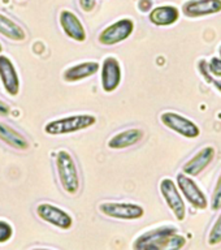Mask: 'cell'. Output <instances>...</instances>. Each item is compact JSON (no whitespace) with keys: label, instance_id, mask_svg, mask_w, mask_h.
<instances>
[{"label":"cell","instance_id":"5b68a950","mask_svg":"<svg viewBox=\"0 0 221 250\" xmlns=\"http://www.w3.org/2000/svg\"><path fill=\"white\" fill-rule=\"evenodd\" d=\"M101 214L107 215L109 218L121 219V220H136L143 216V207L136 203H122V202H104L99 206Z\"/></svg>","mask_w":221,"mask_h":250},{"label":"cell","instance_id":"603a6c76","mask_svg":"<svg viewBox=\"0 0 221 250\" xmlns=\"http://www.w3.org/2000/svg\"><path fill=\"white\" fill-rule=\"evenodd\" d=\"M208 69L211 74L216 78H221V58H212L208 62Z\"/></svg>","mask_w":221,"mask_h":250},{"label":"cell","instance_id":"52a82bcc","mask_svg":"<svg viewBox=\"0 0 221 250\" xmlns=\"http://www.w3.org/2000/svg\"><path fill=\"white\" fill-rule=\"evenodd\" d=\"M160 191L161 195L165 199V202L172 210V212L175 214L177 220L182 222L185 220L186 216V206L183 202L182 197L180 194L179 189L176 187V184L173 180L171 179H163L160 181Z\"/></svg>","mask_w":221,"mask_h":250},{"label":"cell","instance_id":"8992f818","mask_svg":"<svg viewBox=\"0 0 221 250\" xmlns=\"http://www.w3.org/2000/svg\"><path fill=\"white\" fill-rule=\"evenodd\" d=\"M160 120L167 128L179 133L182 137H186V138H197L201 134V129L198 125L179 113L164 112L161 113Z\"/></svg>","mask_w":221,"mask_h":250},{"label":"cell","instance_id":"e0dca14e","mask_svg":"<svg viewBox=\"0 0 221 250\" xmlns=\"http://www.w3.org/2000/svg\"><path fill=\"white\" fill-rule=\"evenodd\" d=\"M99 70V64L95 62H80L77 65L70 66L69 69L64 72V80L68 82H76L83 78L91 77L94 74H97Z\"/></svg>","mask_w":221,"mask_h":250},{"label":"cell","instance_id":"3957f363","mask_svg":"<svg viewBox=\"0 0 221 250\" xmlns=\"http://www.w3.org/2000/svg\"><path fill=\"white\" fill-rule=\"evenodd\" d=\"M95 123L97 119L93 115H73V116L61 117L58 120L50 121L44 126V132L51 136H60V134H68V133L90 128Z\"/></svg>","mask_w":221,"mask_h":250},{"label":"cell","instance_id":"4316f807","mask_svg":"<svg viewBox=\"0 0 221 250\" xmlns=\"http://www.w3.org/2000/svg\"><path fill=\"white\" fill-rule=\"evenodd\" d=\"M9 105L5 103V102H3L1 99H0V116H7L8 113H9Z\"/></svg>","mask_w":221,"mask_h":250},{"label":"cell","instance_id":"44dd1931","mask_svg":"<svg viewBox=\"0 0 221 250\" xmlns=\"http://www.w3.org/2000/svg\"><path fill=\"white\" fill-rule=\"evenodd\" d=\"M211 208L212 210H220L221 208V175L219 176L218 183L215 187V190L212 193V198H211Z\"/></svg>","mask_w":221,"mask_h":250},{"label":"cell","instance_id":"30bf717a","mask_svg":"<svg viewBox=\"0 0 221 250\" xmlns=\"http://www.w3.org/2000/svg\"><path fill=\"white\" fill-rule=\"evenodd\" d=\"M182 12L190 19L215 15L221 12V0H190L183 4Z\"/></svg>","mask_w":221,"mask_h":250},{"label":"cell","instance_id":"cb8c5ba5","mask_svg":"<svg viewBox=\"0 0 221 250\" xmlns=\"http://www.w3.org/2000/svg\"><path fill=\"white\" fill-rule=\"evenodd\" d=\"M199 72L202 73L203 78H204L208 83H211L212 80L215 78L214 76L211 74L210 69H208V62H207L206 60H201V62H199Z\"/></svg>","mask_w":221,"mask_h":250},{"label":"cell","instance_id":"7c38bea8","mask_svg":"<svg viewBox=\"0 0 221 250\" xmlns=\"http://www.w3.org/2000/svg\"><path fill=\"white\" fill-rule=\"evenodd\" d=\"M215 154H216V151H215V148L212 146L203 147L187 163L183 164V173L187 176H198L199 173H202L210 166L211 162L214 160Z\"/></svg>","mask_w":221,"mask_h":250},{"label":"cell","instance_id":"9a60e30c","mask_svg":"<svg viewBox=\"0 0 221 250\" xmlns=\"http://www.w3.org/2000/svg\"><path fill=\"white\" fill-rule=\"evenodd\" d=\"M180 17L179 9L173 5H161V7L154 8L150 15H148V19L154 25L156 26H169V25H173L175 22H177V20Z\"/></svg>","mask_w":221,"mask_h":250},{"label":"cell","instance_id":"2e32d148","mask_svg":"<svg viewBox=\"0 0 221 250\" xmlns=\"http://www.w3.org/2000/svg\"><path fill=\"white\" fill-rule=\"evenodd\" d=\"M143 138V130L141 129H128L124 132L117 133L108 141V147L111 148H126L129 146L136 145L137 142H140Z\"/></svg>","mask_w":221,"mask_h":250},{"label":"cell","instance_id":"f546056e","mask_svg":"<svg viewBox=\"0 0 221 250\" xmlns=\"http://www.w3.org/2000/svg\"><path fill=\"white\" fill-rule=\"evenodd\" d=\"M1 50H3V47H1V44H0V52H1Z\"/></svg>","mask_w":221,"mask_h":250},{"label":"cell","instance_id":"5bb4252c","mask_svg":"<svg viewBox=\"0 0 221 250\" xmlns=\"http://www.w3.org/2000/svg\"><path fill=\"white\" fill-rule=\"evenodd\" d=\"M60 25H61L64 33L69 38L74 39L77 42H83L86 39L85 27L73 12L62 11L60 13Z\"/></svg>","mask_w":221,"mask_h":250},{"label":"cell","instance_id":"8fae6325","mask_svg":"<svg viewBox=\"0 0 221 250\" xmlns=\"http://www.w3.org/2000/svg\"><path fill=\"white\" fill-rule=\"evenodd\" d=\"M121 81L120 64L115 58H105L101 65V85L107 93H112L119 87Z\"/></svg>","mask_w":221,"mask_h":250},{"label":"cell","instance_id":"ffe728a7","mask_svg":"<svg viewBox=\"0 0 221 250\" xmlns=\"http://www.w3.org/2000/svg\"><path fill=\"white\" fill-rule=\"evenodd\" d=\"M208 244L210 245H218L221 242V215L219 216V219L216 220V223L212 227V229L210 230V234H208Z\"/></svg>","mask_w":221,"mask_h":250},{"label":"cell","instance_id":"83f0119b","mask_svg":"<svg viewBox=\"0 0 221 250\" xmlns=\"http://www.w3.org/2000/svg\"><path fill=\"white\" fill-rule=\"evenodd\" d=\"M211 83H212V85H214L215 87H216V89H218L219 91L221 93V80H219V78L215 77L214 80H212V82H211Z\"/></svg>","mask_w":221,"mask_h":250},{"label":"cell","instance_id":"ac0fdd59","mask_svg":"<svg viewBox=\"0 0 221 250\" xmlns=\"http://www.w3.org/2000/svg\"><path fill=\"white\" fill-rule=\"evenodd\" d=\"M0 140L17 150H27L30 146L26 138L21 133H19L16 129H13L5 123H0Z\"/></svg>","mask_w":221,"mask_h":250},{"label":"cell","instance_id":"4fadbf2b","mask_svg":"<svg viewBox=\"0 0 221 250\" xmlns=\"http://www.w3.org/2000/svg\"><path fill=\"white\" fill-rule=\"evenodd\" d=\"M0 80L3 82L5 91L9 95H17L20 90V80L16 68L11 59L0 55Z\"/></svg>","mask_w":221,"mask_h":250},{"label":"cell","instance_id":"7402d4cb","mask_svg":"<svg viewBox=\"0 0 221 250\" xmlns=\"http://www.w3.org/2000/svg\"><path fill=\"white\" fill-rule=\"evenodd\" d=\"M13 236V228L9 223L0 220V242L9 241Z\"/></svg>","mask_w":221,"mask_h":250},{"label":"cell","instance_id":"9c48e42d","mask_svg":"<svg viewBox=\"0 0 221 250\" xmlns=\"http://www.w3.org/2000/svg\"><path fill=\"white\" fill-rule=\"evenodd\" d=\"M37 215L44 222L50 223L52 226L59 227L61 229H68L73 224V219L66 211L61 210L50 203H40L37 206Z\"/></svg>","mask_w":221,"mask_h":250},{"label":"cell","instance_id":"277c9868","mask_svg":"<svg viewBox=\"0 0 221 250\" xmlns=\"http://www.w3.org/2000/svg\"><path fill=\"white\" fill-rule=\"evenodd\" d=\"M133 30H134V22L132 20H119L117 22L105 27L98 37V41L104 46H113V44H117V43L128 39L132 35Z\"/></svg>","mask_w":221,"mask_h":250},{"label":"cell","instance_id":"6da1fadb","mask_svg":"<svg viewBox=\"0 0 221 250\" xmlns=\"http://www.w3.org/2000/svg\"><path fill=\"white\" fill-rule=\"evenodd\" d=\"M186 244L183 236L177 234L175 227H160L144 232L134 242V249L140 250H176Z\"/></svg>","mask_w":221,"mask_h":250},{"label":"cell","instance_id":"7a4b0ae2","mask_svg":"<svg viewBox=\"0 0 221 250\" xmlns=\"http://www.w3.org/2000/svg\"><path fill=\"white\" fill-rule=\"evenodd\" d=\"M56 171L62 189L69 194H76L80 189L77 164L73 156L65 150H60L56 154Z\"/></svg>","mask_w":221,"mask_h":250},{"label":"cell","instance_id":"d4e9b609","mask_svg":"<svg viewBox=\"0 0 221 250\" xmlns=\"http://www.w3.org/2000/svg\"><path fill=\"white\" fill-rule=\"evenodd\" d=\"M82 11L91 12L95 8V0H80Z\"/></svg>","mask_w":221,"mask_h":250},{"label":"cell","instance_id":"d6986e66","mask_svg":"<svg viewBox=\"0 0 221 250\" xmlns=\"http://www.w3.org/2000/svg\"><path fill=\"white\" fill-rule=\"evenodd\" d=\"M0 34H3L4 37H7L12 41H23L26 38V34L22 27L1 13H0Z\"/></svg>","mask_w":221,"mask_h":250},{"label":"cell","instance_id":"484cf974","mask_svg":"<svg viewBox=\"0 0 221 250\" xmlns=\"http://www.w3.org/2000/svg\"><path fill=\"white\" fill-rule=\"evenodd\" d=\"M152 5L151 0H141L140 1V9L142 12H148L150 11V8Z\"/></svg>","mask_w":221,"mask_h":250},{"label":"cell","instance_id":"f1b7e54d","mask_svg":"<svg viewBox=\"0 0 221 250\" xmlns=\"http://www.w3.org/2000/svg\"><path fill=\"white\" fill-rule=\"evenodd\" d=\"M219 55H220V58H221V46L219 47Z\"/></svg>","mask_w":221,"mask_h":250},{"label":"cell","instance_id":"ba28073f","mask_svg":"<svg viewBox=\"0 0 221 250\" xmlns=\"http://www.w3.org/2000/svg\"><path fill=\"white\" fill-rule=\"evenodd\" d=\"M176 180H177L179 189L181 190L183 197L187 199V202L195 208H198V210H204L207 205H208L206 194L201 190V188L197 185L194 180L190 179L185 173H179Z\"/></svg>","mask_w":221,"mask_h":250}]
</instances>
